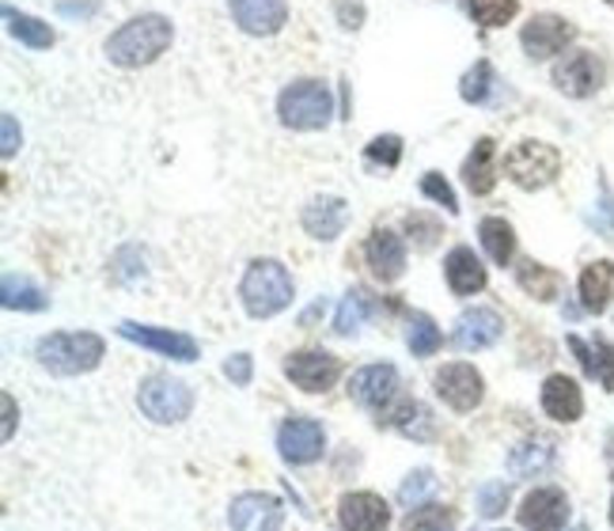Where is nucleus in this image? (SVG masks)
<instances>
[{
	"label": "nucleus",
	"mask_w": 614,
	"mask_h": 531,
	"mask_svg": "<svg viewBox=\"0 0 614 531\" xmlns=\"http://www.w3.org/2000/svg\"><path fill=\"white\" fill-rule=\"evenodd\" d=\"M171 39H175V31H171L167 15H136L107 39V57L118 68H141L156 62L171 46Z\"/></svg>",
	"instance_id": "f257e3e1"
},
{
	"label": "nucleus",
	"mask_w": 614,
	"mask_h": 531,
	"mask_svg": "<svg viewBox=\"0 0 614 531\" xmlns=\"http://www.w3.org/2000/svg\"><path fill=\"white\" fill-rule=\"evenodd\" d=\"M239 296H243V307L251 319H273V315L293 304V273L277 259H254L243 273Z\"/></svg>",
	"instance_id": "f03ea898"
},
{
	"label": "nucleus",
	"mask_w": 614,
	"mask_h": 531,
	"mask_svg": "<svg viewBox=\"0 0 614 531\" xmlns=\"http://www.w3.org/2000/svg\"><path fill=\"white\" fill-rule=\"evenodd\" d=\"M277 115H281V126H288V130L315 133L330 126L335 99H330V88L322 80H296L281 91Z\"/></svg>",
	"instance_id": "7ed1b4c3"
},
{
	"label": "nucleus",
	"mask_w": 614,
	"mask_h": 531,
	"mask_svg": "<svg viewBox=\"0 0 614 531\" xmlns=\"http://www.w3.org/2000/svg\"><path fill=\"white\" fill-rule=\"evenodd\" d=\"M102 361V338L91 330L73 334H46L39 342V365L50 368L54 376H80L99 368Z\"/></svg>",
	"instance_id": "20e7f679"
},
{
	"label": "nucleus",
	"mask_w": 614,
	"mask_h": 531,
	"mask_svg": "<svg viewBox=\"0 0 614 531\" xmlns=\"http://www.w3.org/2000/svg\"><path fill=\"white\" fill-rule=\"evenodd\" d=\"M558 171H561V152L542 141H519L505 156V175L519 191H542V186H550L558 178Z\"/></svg>",
	"instance_id": "39448f33"
},
{
	"label": "nucleus",
	"mask_w": 614,
	"mask_h": 531,
	"mask_svg": "<svg viewBox=\"0 0 614 531\" xmlns=\"http://www.w3.org/2000/svg\"><path fill=\"white\" fill-rule=\"evenodd\" d=\"M136 407L156 425H175L183 418H190L194 391L183 380H171V376H149L141 383V391H136Z\"/></svg>",
	"instance_id": "423d86ee"
},
{
	"label": "nucleus",
	"mask_w": 614,
	"mask_h": 531,
	"mask_svg": "<svg viewBox=\"0 0 614 531\" xmlns=\"http://www.w3.org/2000/svg\"><path fill=\"white\" fill-rule=\"evenodd\" d=\"M285 376L307 395H319V391H330L338 383L341 361L327 349H300L285 361Z\"/></svg>",
	"instance_id": "0eeeda50"
},
{
	"label": "nucleus",
	"mask_w": 614,
	"mask_h": 531,
	"mask_svg": "<svg viewBox=\"0 0 614 531\" xmlns=\"http://www.w3.org/2000/svg\"><path fill=\"white\" fill-rule=\"evenodd\" d=\"M277 448L296 467L315 464L322 456V448H327V433H322V425L315 418H288L277 430Z\"/></svg>",
	"instance_id": "6e6552de"
},
{
	"label": "nucleus",
	"mask_w": 614,
	"mask_h": 531,
	"mask_svg": "<svg viewBox=\"0 0 614 531\" xmlns=\"http://www.w3.org/2000/svg\"><path fill=\"white\" fill-rule=\"evenodd\" d=\"M569 520V498L558 486H539L519 505V524L527 531H561Z\"/></svg>",
	"instance_id": "1a4fd4ad"
},
{
	"label": "nucleus",
	"mask_w": 614,
	"mask_h": 531,
	"mask_svg": "<svg viewBox=\"0 0 614 531\" xmlns=\"http://www.w3.org/2000/svg\"><path fill=\"white\" fill-rule=\"evenodd\" d=\"M437 395L448 402L451 410H459V414H467V410H474L478 402H482L485 388H482V376H478L474 365H443L437 372Z\"/></svg>",
	"instance_id": "9d476101"
},
{
	"label": "nucleus",
	"mask_w": 614,
	"mask_h": 531,
	"mask_svg": "<svg viewBox=\"0 0 614 531\" xmlns=\"http://www.w3.org/2000/svg\"><path fill=\"white\" fill-rule=\"evenodd\" d=\"M553 84L573 99L595 96L603 84V62L595 54H588V50H577V54H569L566 62L553 65Z\"/></svg>",
	"instance_id": "9b49d317"
},
{
	"label": "nucleus",
	"mask_w": 614,
	"mask_h": 531,
	"mask_svg": "<svg viewBox=\"0 0 614 531\" xmlns=\"http://www.w3.org/2000/svg\"><path fill=\"white\" fill-rule=\"evenodd\" d=\"M573 34H577V28L569 20H561V15H535L531 23H524V31H519V42H524L527 57L542 62V57L561 54V50L573 42Z\"/></svg>",
	"instance_id": "f8f14e48"
},
{
	"label": "nucleus",
	"mask_w": 614,
	"mask_h": 531,
	"mask_svg": "<svg viewBox=\"0 0 614 531\" xmlns=\"http://www.w3.org/2000/svg\"><path fill=\"white\" fill-rule=\"evenodd\" d=\"M285 509L273 494H239L228 509V524L232 531H281Z\"/></svg>",
	"instance_id": "ddd939ff"
},
{
	"label": "nucleus",
	"mask_w": 614,
	"mask_h": 531,
	"mask_svg": "<svg viewBox=\"0 0 614 531\" xmlns=\"http://www.w3.org/2000/svg\"><path fill=\"white\" fill-rule=\"evenodd\" d=\"M118 334L144 349H156V354L171 357V361H198V342H194L190 334L164 330V327H141V323H122Z\"/></svg>",
	"instance_id": "4468645a"
},
{
	"label": "nucleus",
	"mask_w": 614,
	"mask_h": 531,
	"mask_svg": "<svg viewBox=\"0 0 614 531\" xmlns=\"http://www.w3.org/2000/svg\"><path fill=\"white\" fill-rule=\"evenodd\" d=\"M349 395H353V402H361V407H369V410H383L391 399L398 395V372L391 365L357 368L353 380H349Z\"/></svg>",
	"instance_id": "2eb2a0df"
},
{
	"label": "nucleus",
	"mask_w": 614,
	"mask_h": 531,
	"mask_svg": "<svg viewBox=\"0 0 614 531\" xmlns=\"http://www.w3.org/2000/svg\"><path fill=\"white\" fill-rule=\"evenodd\" d=\"M341 531H383L391 524V509L375 494H346L338 505Z\"/></svg>",
	"instance_id": "dca6fc26"
},
{
	"label": "nucleus",
	"mask_w": 614,
	"mask_h": 531,
	"mask_svg": "<svg viewBox=\"0 0 614 531\" xmlns=\"http://www.w3.org/2000/svg\"><path fill=\"white\" fill-rule=\"evenodd\" d=\"M228 8L246 34H277L288 20V0H228Z\"/></svg>",
	"instance_id": "f3484780"
},
{
	"label": "nucleus",
	"mask_w": 614,
	"mask_h": 531,
	"mask_svg": "<svg viewBox=\"0 0 614 531\" xmlns=\"http://www.w3.org/2000/svg\"><path fill=\"white\" fill-rule=\"evenodd\" d=\"M505 323L493 307H467L456 319V346L459 349H490L501 338Z\"/></svg>",
	"instance_id": "a211bd4d"
},
{
	"label": "nucleus",
	"mask_w": 614,
	"mask_h": 531,
	"mask_svg": "<svg viewBox=\"0 0 614 531\" xmlns=\"http://www.w3.org/2000/svg\"><path fill=\"white\" fill-rule=\"evenodd\" d=\"M364 259H369L372 273L380 281H398L406 270V247L395 232L375 228V232L369 236V243H364Z\"/></svg>",
	"instance_id": "6ab92c4d"
},
{
	"label": "nucleus",
	"mask_w": 614,
	"mask_h": 531,
	"mask_svg": "<svg viewBox=\"0 0 614 531\" xmlns=\"http://www.w3.org/2000/svg\"><path fill=\"white\" fill-rule=\"evenodd\" d=\"M542 410L553 418V422H577L580 414H584V395H580L577 380H569V376H550V380L542 383Z\"/></svg>",
	"instance_id": "aec40b11"
},
{
	"label": "nucleus",
	"mask_w": 614,
	"mask_h": 531,
	"mask_svg": "<svg viewBox=\"0 0 614 531\" xmlns=\"http://www.w3.org/2000/svg\"><path fill=\"white\" fill-rule=\"evenodd\" d=\"M443 273H448V285L456 296H474L485 289V266L478 262L471 247H456V251L443 259Z\"/></svg>",
	"instance_id": "412c9836"
},
{
	"label": "nucleus",
	"mask_w": 614,
	"mask_h": 531,
	"mask_svg": "<svg viewBox=\"0 0 614 531\" xmlns=\"http://www.w3.org/2000/svg\"><path fill=\"white\" fill-rule=\"evenodd\" d=\"M580 304L584 312L600 315L614 304V262H592L580 273Z\"/></svg>",
	"instance_id": "4be33fe9"
},
{
	"label": "nucleus",
	"mask_w": 614,
	"mask_h": 531,
	"mask_svg": "<svg viewBox=\"0 0 614 531\" xmlns=\"http://www.w3.org/2000/svg\"><path fill=\"white\" fill-rule=\"evenodd\" d=\"M346 220H349V205L341 202V198H315V202L304 209V228H307V236L322 239V243L338 239L341 228H346Z\"/></svg>",
	"instance_id": "5701e85b"
},
{
	"label": "nucleus",
	"mask_w": 614,
	"mask_h": 531,
	"mask_svg": "<svg viewBox=\"0 0 614 531\" xmlns=\"http://www.w3.org/2000/svg\"><path fill=\"white\" fill-rule=\"evenodd\" d=\"M569 349H573L580 368H584L592 380H600L603 388L614 391V346L611 342H603V338L584 342V338H577V334H569Z\"/></svg>",
	"instance_id": "b1692460"
},
{
	"label": "nucleus",
	"mask_w": 614,
	"mask_h": 531,
	"mask_svg": "<svg viewBox=\"0 0 614 531\" xmlns=\"http://www.w3.org/2000/svg\"><path fill=\"white\" fill-rule=\"evenodd\" d=\"M493 156H497V144H493L490 137H482L471 149V156H467V164H463V178H467V186H471V194H490L493 186H497Z\"/></svg>",
	"instance_id": "393cba45"
},
{
	"label": "nucleus",
	"mask_w": 614,
	"mask_h": 531,
	"mask_svg": "<svg viewBox=\"0 0 614 531\" xmlns=\"http://www.w3.org/2000/svg\"><path fill=\"white\" fill-rule=\"evenodd\" d=\"M478 236H482V247L493 262L497 266L512 262V254H516V232H512V225L505 217H485L482 225H478Z\"/></svg>",
	"instance_id": "a878e982"
},
{
	"label": "nucleus",
	"mask_w": 614,
	"mask_h": 531,
	"mask_svg": "<svg viewBox=\"0 0 614 531\" xmlns=\"http://www.w3.org/2000/svg\"><path fill=\"white\" fill-rule=\"evenodd\" d=\"M550 459H553V441L535 436V441H524V444H516V448H512L508 470H512V475H519V478H527V475H539V470L550 467Z\"/></svg>",
	"instance_id": "bb28decb"
},
{
	"label": "nucleus",
	"mask_w": 614,
	"mask_h": 531,
	"mask_svg": "<svg viewBox=\"0 0 614 531\" xmlns=\"http://www.w3.org/2000/svg\"><path fill=\"white\" fill-rule=\"evenodd\" d=\"M516 281H519V289H524L527 296H535V300H553V296H558V289H561L558 273H553L550 266L535 262V259H524L516 266Z\"/></svg>",
	"instance_id": "cd10ccee"
},
{
	"label": "nucleus",
	"mask_w": 614,
	"mask_h": 531,
	"mask_svg": "<svg viewBox=\"0 0 614 531\" xmlns=\"http://www.w3.org/2000/svg\"><path fill=\"white\" fill-rule=\"evenodd\" d=\"M0 296H4L8 312H42V307L50 304L46 293H42L34 281L15 278V273H8V278H4V285H0Z\"/></svg>",
	"instance_id": "c85d7f7f"
},
{
	"label": "nucleus",
	"mask_w": 614,
	"mask_h": 531,
	"mask_svg": "<svg viewBox=\"0 0 614 531\" xmlns=\"http://www.w3.org/2000/svg\"><path fill=\"white\" fill-rule=\"evenodd\" d=\"M4 20H8V31H12L15 39L23 42V46H31V50H50V46H54V31H50V23L34 20V15H28V12H15L12 4L4 8Z\"/></svg>",
	"instance_id": "c756f323"
},
{
	"label": "nucleus",
	"mask_w": 614,
	"mask_h": 531,
	"mask_svg": "<svg viewBox=\"0 0 614 531\" xmlns=\"http://www.w3.org/2000/svg\"><path fill=\"white\" fill-rule=\"evenodd\" d=\"M456 528V509L448 505H417L403 520V531H451Z\"/></svg>",
	"instance_id": "7c9ffc66"
},
{
	"label": "nucleus",
	"mask_w": 614,
	"mask_h": 531,
	"mask_svg": "<svg viewBox=\"0 0 614 531\" xmlns=\"http://www.w3.org/2000/svg\"><path fill=\"white\" fill-rule=\"evenodd\" d=\"M406 342H409V349H414V357H432L443 346V334H440L437 323L429 319V315L417 312L414 319H409Z\"/></svg>",
	"instance_id": "2f4dec72"
},
{
	"label": "nucleus",
	"mask_w": 614,
	"mask_h": 531,
	"mask_svg": "<svg viewBox=\"0 0 614 531\" xmlns=\"http://www.w3.org/2000/svg\"><path fill=\"white\" fill-rule=\"evenodd\" d=\"M380 425H395V430H403L406 436H429V410H425L421 402L406 399L391 418H380Z\"/></svg>",
	"instance_id": "473e14b6"
},
{
	"label": "nucleus",
	"mask_w": 614,
	"mask_h": 531,
	"mask_svg": "<svg viewBox=\"0 0 614 531\" xmlns=\"http://www.w3.org/2000/svg\"><path fill=\"white\" fill-rule=\"evenodd\" d=\"M519 12V0H471V15L482 28H505Z\"/></svg>",
	"instance_id": "72a5a7b5"
},
{
	"label": "nucleus",
	"mask_w": 614,
	"mask_h": 531,
	"mask_svg": "<svg viewBox=\"0 0 614 531\" xmlns=\"http://www.w3.org/2000/svg\"><path fill=\"white\" fill-rule=\"evenodd\" d=\"M364 319H369V296H364V293H349L346 300H341V307H338V315H335V330L338 334H357Z\"/></svg>",
	"instance_id": "f704fd0d"
},
{
	"label": "nucleus",
	"mask_w": 614,
	"mask_h": 531,
	"mask_svg": "<svg viewBox=\"0 0 614 531\" xmlns=\"http://www.w3.org/2000/svg\"><path fill=\"white\" fill-rule=\"evenodd\" d=\"M490 84H493L490 62H474V68L463 76V84H459V96H463L467 102H485V96H490Z\"/></svg>",
	"instance_id": "c9c22d12"
},
{
	"label": "nucleus",
	"mask_w": 614,
	"mask_h": 531,
	"mask_svg": "<svg viewBox=\"0 0 614 531\" xmlns=\"http://www.w3.org/2000/svg\"><path fill=\"white\" fill-rule=\"evenodd\" d=\"M406 232H409V239H414L417 251H429V247H437V239H440V220L425 217V213H409Z\"/></svg>",
	"instance_id": "e433bc0d"
},
{
	"label": "nucleus",
	"mask_w": 614,
	"mask_h": 531,
	"mask_svg": "<svg viewBox=\"0 0 614 531\" xmlns=\"http://www.w3.org/2000/svg\"><path fill=\"white\" fill-rule=\"evenodd\" d=\"M432 490H437V478H432V470H414V475L403 483V490H398V501L414 505V509H417V505L429 498Z\"/></svg>",
	"instance_id": "4c0bfd02"
},
{
	"label": "nucleus",
	"mask_w": 614,
	"mask_h": 531,
	"mask_svg": "<svg viewBox=\"0 0 614 531\" xmlns=\"http://www.w3.org/2000/svg\"><path fill=\"white\" fill-rule=\"evenodd\" d=\"M508 505V486L505 483H485L482 490H478V509H482V517H501Z\"/></svg>",
	"instance_id": "58836bf2"
},
{
	"label": "nucleus",
	"mask_w": 614,
	"mask_h": 531,
	"mask_svg": "<svg viewBox=\"0 0 614 531\" xmlns=\"http://www.w3.org/2000/svg\"><path fill=\"white\" fill-rule=\"evenodd\" d=\"M369 160L372 164H383V167H395L398 160H403V141H398L395 133L375 137V141L369 144Z\"/></svg>",
	"instance_id": "ea45409f"
},
{
	"label": "nucleus",
	"mask_w": 614,
	"mask_h": 531,
	"mask_svg": "<svg viewBox=\"0 0 614 531\" xmlns=\"http://www.w3.org/2000/svg\"><path fill=\"white\" fill-rule=\"evenodd\" d=\"M421 191L429 194L432 202H440L448 213H459V198H456V191H451V186L443 183V175H437V171H429V175L421 178Z\"/></svg>",
	"instance_id": "a19ab883"
},
{
	"label": "nucleus",
	"mask_w": 614,
	"mask_h": 531,
	"mask_svg": "<svg viewBox=\"0 0 614 531\" xmlns=\"http://www.w3.org/2000/svg\"><path fill=\"white\" fill-rule=\"evenodd\" d=\"M251 372H254V361H251V354H235L232 361L224 365V376H228V380L235 383V388H246V383H251Z\"/></svg>",
	"instance_id": "79ce46f5"
},
{
	"label": "nucleus",
	"mask_w": 614,
	"mask_h": 531,
	"mask_svg": "<svg viewBox=\"0 0 614 531\" xmlns=\"http://www.w3.org/2000/svg\"><path fill=\"white\" fill-rule=\"evenodd\" d=\"M0 130H4V137H0V156L12 160L20 152V126H15L12 115H4L0 118Z\"/></svg>",
	"instance_id": "37998d69"
},
{
	"label": "nucleus",
	"mask_w": 614,
	"mask_h": 531,
	"mask_svg": "<svg viewBox=\"0 0 614 531\" xmlns=\"http://www.w3.org/2000/svg\"><path fill=\"white\" fill-rule=\"evenodd\" d=\"M592 225L607 239H614V194H603V202L595 205V213H592Z\"/></svg>",
	"instance_id": "c03bdc74"
},
{
	"label": "nucleus",
	"mask_w": 614,
	"mask_h": 531,
	"mask_svg": "<svg viewBox=\"0 0 614 531\" xmlns=\"http://www.w3.org/2000/svg\"><path fill=\"white\" fill-rule=\"evenodd\" d=\"M338 20H341V28L346 31H357L361 28V20H364V4L361 0H338Z\"/></svg>",
	"instance_id": "a18cd8bd"
},
{
	"label": "nucleus",
	"mask_w": 614,
	"mask_h": 531,
	"mask_svg": "<svg viewBox=\"0 0 614 531\" xmlns=\"http://www.w3.org/2000/svg\"><path fill=\"white\" fill-rule=\"evenodd\" d=\"M0 402H4V441H12V433H15V399L4 395Z\"/></svg>",
	"instance_id": "49530a36"
},
{
	"label": "nucleus",
	"mask_w": 614,
	"mask_h": 531,
	"mask_svg": "<svg viewBox=\"0 0 614 531\" xmlns=\"http://www.w3.org/2000/svg\"><path fill=\"white\" fill-rule=\"evenodd\" d=\"M611 524H614V498H611Z\"/></svg>",
	"instance_id": "de8ad7c7"
},
{
	"label": "nucleus",
	"mask_w": 614,
	"mask_h": 531,
	"mask_svg": "<svg viewBox=\"0 0 614 531\" xmlns=\"http://www.w3.org/2000/svg\"><path fill=\"white\" fill-rule=\"evenodd\" d=\"M577 531H588V528H584V524H580V528H577Z\"/></svg>",
	"instance_id": "09e8293b"
},
{
	"label": "nucleus",
	"mask_w": 614,
	"mask_h": 531,
	"mask_svg": "<svg viewBox=\"0 0 614 531\" xmlns=\"http://www.w3.org/2000/svg\"><path fill=\"white\" fill-rule=\"evenodd\" d=\"M607 4H614V0H607Z\"/></svg>",
	"instance_id": "8fccbe9b"
}]
</instances>
